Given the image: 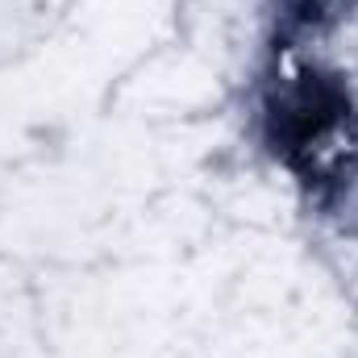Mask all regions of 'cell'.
<instances>
[{
    "label": "cell",
    "instance_id": "obj_1",
    "mask_svg": "<svg viewBox=\"0 0 358 358\" xmlns=\"http://www.w3.org/2000/svg\"><path fill=\"white\" fill-rule=\"evenodd\" d=\"M267 138L279 163L317 196L338 192L358 171V108L338 76L300 67L267 100Z\"/></svg>",
    "mask_w": 358,
    "mask_h": 358
},
{
    "label": "cell",
    "instance_id": "obj_2",
    "mask_svg": "<svg viewBox=\"0 0 358 358\" xmlns=\"http://www.w3.org/2000/svg\"><path fill=\"white\" fill-rule=\"evenodd\" d=\"M358 0H287V13L296 25H329L338 17H346Z\"/></svg>",
    "mask_w": 358,
    "mask_h": 358
}]
</instances>
